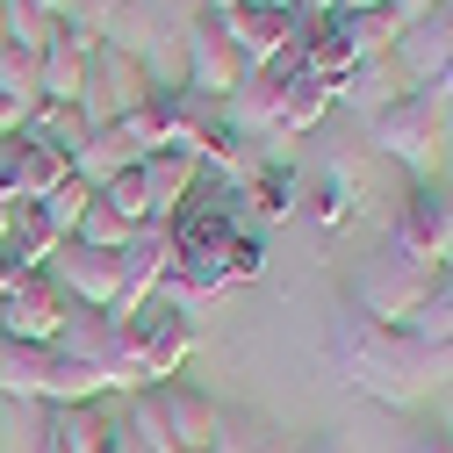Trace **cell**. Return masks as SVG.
<instances>
[{
    "label": "cell",
    "instance_id": "30bf717a",
    "mask_svg": "<svg viewBox=\"0 0 453 453\" xmlns=\"http://www.w3.org/2000/svg\"><path fill=\"white\" fill-rule=\"evenodd\" d=\"M446 58H453V0H439V8L418 15V22H403V36H395V50H388V65L403 73V87H432L446 73Z\"/></svg>",
    "mask_w": 453,
    "mask_h": 453
},
{
    "label": "cell",
    "instance_id": "f546056e",
    "mask_svg": "<svg viewBox=\"0 0 453 453\" xmlns=\"http://www.w3.org/2000/svg\"><path fill=\"white\" fill-rule=\"evenodd\" d=\"M65 425H73V446L80 453H123V411L80 403V411H65Z\"/></svg>",
    "mask_w": 453,
    "mask_h": 453
},
{
    "label": "cell",
    "instance_id": "44dd1931",
    "mask_svg": "<svg viewBox=\"0 0 453 453\" xmlns=\"http://www.w3.org/2000/svg\"><path fill=\"white\" fill-rule=\"evenodd\" d=\"M209 453H296V439L280 432L273 418H259V411H223Z\"/></svg>",
    "mask_w": 453,
    "mask_h": 453
},
{
    "label": "cell",
    "instance_id": "7bdbcfd3",
    "mask_svg": "<svg viewBox=\"0 0 453 453\" xmlns=\"http://www.w3.org/2000/svg\"><path fill=\"white\" fill-rule=\"evenodd\" d=\"M22 280H29V273H22V266H15V259H8V252H0V303H8V296H15V288H22Z\"/></svg>",
    "mask_w": 453,
    "mask_h": 453
},
{
    "label": "cell",
    "instance_id": "f35d334b",
    "mask_svg": "<svg viewBox=\"0 0 453 453\" xmlns=\"http://www.w3.org/2000/svg\"><path fill=\"white\" fill-rule=\"evenodd\" d=\"M425 381H453V338H439V346H425Z\"/></svg>",
    "mask_w": 453,
    "mask_h": 453
},
{
    "label": "cell",
    "instance_id": "f5cc1de1",
    "mask_svg": "<svg viewBox=\"0 0 453 453\" xmlns=\"http://www.w3.org/2000/svg\"><path fill=\"white\" fill-rule=\"evenodd\" d=\"M209 15H231V0H209Z\"/></svg>",
    "mask_w": 453,
    "mask_h": 453
},
{
    "label": "cell",
    "instance_id": "ab89813d",
    "mask_svg": "<svg viewBox=\"0 0 453 453\" xmlns=\"http://www.w3.org/2000/svg\"><path fill=\"white\" fill-rule=\"evenodd\" d=\"M411 453H453V432L446 425H418L411 432Z\"/></svg>",
    "mask_w": 453,
    "mask_h": 453
},
{
    "label": "cell",
    "instance_id": "ee69618b",
    "mask_svg": "<svg viewBox=\"0 0 453 453\" xmlns=\"http://www.w3.org/2000/svg\"><path fill=\"white\" fill-rule=\"evenodd\" d=\"M388 8L403 15V22H418V15H432V8H439V0H388Z\"/></svg>",
    "mask_w": 453,
    "mask_h": 453
},
{
    "label": "cell",
    "instance_id": "5bb4252c",
    "mask_svg": "<svg viewBox=\"0 0 453 453\" xmlns=\"http://www.w3.org/2000/svg\"><path fill=\"white\" fill-rule=\"evenodd\" d=\"M137 173H144V195H151V223H165V216H180L188 195L202 188V158L180 151V144H165V151L137 158Z\"/></svg>",
    "mask_w": 453,
    "mask_h": 453
},
{
    "label": "cell",
    "instance_id": "603a6c76",
    "mask_svg": "<svg viewBox=\"0 0 453 453\" xmlns=\"http://www.w3.org/2000/svg\"><path fill=\"white\" fill-rule=\"evenodd\" d=\"M43 381H50V346H15V338H0V395L43 403Z\"/></svg>",
    "mask_w": 453,
    "mask_h": 453
},
{
    "label": "cell",
    "instance_id": "7a4b0ae2",
    "mask_svg": "<svg viewBox=\"0 0 453 453\" xmlns=\"http://www.w3.org/2000/svg\"><path fill=\"white\" fill-rule=\"evenodd\" d=\"M367 144L388 158V165H411V173H432L439 151H446V101L411 87L395 108H381V116L367 123Z\"/></svg>",
    "mask_w": 453,
    "mask_h": 453
},
{
    "label": "cell",
    "instance_id": "4fadbf2b",
    "mask_svg": "<svg viewBox=\"0 0 453 453\" xmlns=\"http://www.w3.org/2000/svg\"><path fill=\"white\" fill-rule=\"evenodd\" d=\"M288 80H296V73H280V65H252V73H245V87L223 101V123L245 130V137H273L280 101H288Z\"/></svg>",
    "mask_w": 453,
    "mask_h": 453
},
{
    "label": "cell",
    "instance_id": "f1b7e54d",
    "mask_svg": "<svg viewBox=\"0 0 453 453\" xmlns=\"http://www.w3.org/2000/svg\"><path fill=\"white\" fill-rule=\"evenodd\" d=\"M411 338H418V346L453 338V266L432 273V288H425V303H418V317H411Z\"/></svg>",
    "mask_w": 453,
    "mask_h": 453
},
{
    "label": "cell",
    "instance_id": "9c48e42d",
    "mask_svg": "<svg viewBox=\"0 0 453 453\" xmlns=\"http://www.w3.org/2000/svg\"><path fill=\"white\" fill-rule=\"evenodd\" d=\"M65 317H73V296L50 273H29L22 288L0 303V338H15V346H50Z\"/></svg>",
    "mask_w": 453,
    "mask_h": 453
},
{
    "label": "cell",
    "instance_id": "5b68a950",
    "mask_svg": "<svg viewBox=\"0 0 453 453\" xmlns=\"http://www.w3.org/2000/svg\"><path fill=\"white\" fill-rule=\"evenodd\" d=\"M388 245L403 259H418V266H453V195L432 188V180H418L403 195V209H395Z\"/></svg>",
    "mask_w": 453,
    "mask_h": 453
},
{
    "label": "cell",
    "instance_id": "836d02e7",
    "mask_svg": "<svg viewBox=\"0 0 453 453\" xmlns=\"http://www.w3.org/2000/svg\"><path fill=\"white\" fill-rule=\"evenodd\" d=\"M303 209L324 223V231H331V223H346V216H353V188H346V173H324V180H310V188H303Z\"/></svg>",
    "mask_w": 453,
    "mask_h": 453
},
{
    "label": "cell",
    "instance_id": "c3c4849f",
    "mask_svg": "<svg viewBox=\"0 0 453 453\" xmlns=\"http://www.w3.org/2000/svg\"><path fill=\"white\" fill-rule=\"evenodd\" d=\"M29 8H43V15H58V22H65V8H73V0H29Z\"/></svg>",
    "mask_w": 453,
    "mask_h": 453
},
{
    "label": "cell",
    "instance_id": "d590c367",
    "mask_svg": "<svg viewBox=\"0 0 453 453\" xmlns=\"http://www.w3.org/2000/svg\"><path fill=\"white\" fill-rule=\"evenodd\" d=\"M36 209L50 216V231H58V238H73V231H80V216L94 209V188H87V180L73 173V180H65L58 195H50V202H36Z\"/></svg>",
    "mask_w": 453,
    "mask_h": 453
},
{
    "label": "cell",
    "instance_id": "7402d4cb",
    "mask_svg": "<svg viewBox=\"0 0 453 453\" xmlns=\"http://www.w3.org/2000/svg\"><path fill=\"white\" fill-rule=\"evenodd\" d=\"M360 58H353V43H346V29H338V15L331 22H317L310 36H303V80H324L331 94H338V80H346Z\"/></svg>",
    "mask_w": 453,
    "mask_h": 453
},
{
    "label": "cell",
    "instance_id": "f6af8a7d",
    "mask_svg": "<svg viewBox=\"0 0 453 453\" xmlns=\"http://www.w3.org/2000/svg\"><path fill=\"white\" fill-rule=\"evenodd\" d=\"M367 8H388V0H338V15H367Z\"/></svg>",
    "mask_w": 453,
    "mask_h": 453
},
{
    "label": "cell",
    "instance_id": "d6986e66",
    "mask_svg": "<svg viewBox=\"0 0 453 453\" xmlns=\"http://www.w3.org/2000/svg\"><path fill=\"white\" fill-rule=\"evenodd\" d=\"M22 137L43 144V151H58V158H80L87 137H94V123H87L80 101H36V116L22 123Z\"/></svg>",
    "mask_w": 453,
    "mask_h": 453
},
{
    "label": "cell",
    "instance_id": "816d5d0a",
    "mask_svg": "<svg viewBox=\"0 0 453 453\" xmlns=\"http://www.w3.org/2000/svg\"><path fill=\"white\" fill-rule=\"evenodd\" d=\"M296 453H338V446H331V439H310V446H296Z\"/></svg>",
    "mask_w": 453,
    "mask_h": 453
},
{
    "label": "cell",
    "instance_id": "7dc6e473",
    "mask_svg": "<svg viewBox=\"0 0 453 453\" xmlns=\"http://www.w3.org/2000/svg\"><path fill=\"white\" fill-rule=\"evenodd\" d=\"M8 216H15V195H0V245H8Z\"/></svg>",
    "mask_w": 453,
    "mask_h": 453
},
{
    "label": "cell",
    "instance_id": "681fc988",
    "mask_svg": "<svg viewBox=\"0 0 453 453\" xmlns=\"http://www.w3.org/2000/svg\"><path fill=\"white\" fill-rule=\"evenodd\" d=\"M231 8H288V0H231Z\"/></svg>",
    "mask_w": 453,
    "mask_h": 453
},
{
    "label": "cell",
    "instance_id": "4dcf8cb0",
    "mask_svg": "<svg viewBox=\"0 0 453 453\" xmlns=\"http://www.w3.org/2000/svg\"><path fill=\"white\" fill-rule=\"evenodd\" d=\"M0 15H8V43H15V50H29V58H43V50L58 43V15L29 8V0H0Z\"/></svg>",
    "mask_w": 453,
    "mask_h": 453
},
{
    "label": "cell",
    "instance_id": "ffe728a7",
    "mask_svg": "<svg viewBox=\"0 0 453 453\" xmlns=\"http://www.w3.org/2000/svg\"><path fill=\"white\" fill-rule=\"evenodd\" d=\"M173 94H180V87H158L144 108H130V116L116 123V130L130 137L137 158H151V151H165V144H180V108H173Z\"/></svg>",
    "mask_w": 453,
    "mask_h": 453
},
{
    "label": "cell",
    "instance_id": "9a60e30c",
    "mask_svg": "<svg viewBox=\"0 0 453 453\" xmlns=\"http://www.w3.org/2000/svg\"><path fill=\"white\" fill-rule=\"evenodd\" d=\"M50 353L87 360V367H101V374H108V360L123 353V331H116V317H108V310H87V303H73V317L58 324V338H50Z\"/></svg>",
    "mask_w": 453,
    "mask_h": 453
},
{
    "label": "cell",
    "instance_id": "8fae6325",
    "mask_svg": "<svg viewBox=\"0 0 453 453\" xmlns=\"http://www.w3.org/2000/svg\"><path fill=\"white\" fill-rule=\"evenodd\" d=\"M116 259H123V296H116V310H108V317H137L144 303H158L165 266H173V238H165V223H144V231H137Z\"/></svg>",
    "mask_w": 453,
    "mask_h": 453
},
{
    "label": "cell",
    "instance_id": "484cf974",
    "mask_svg": "<svg viewBox=\"0 0 453 453\" xmlns=\"http://www.w3.org/2000/svg\"><path fill=\"white\" fill-rule=\"evenodd\" d=\"M245 202H252V216H259V223H288V216L303 209V180L288 173V165H259L252 188H245Z\"/></svg>",
    "mask_w": 453,
    "mask_h": 453
},
{
    "label": "cell",
    "instance_id": "d6a6232c",
    "mask_svg": "<svg viewBox=\"0 0 453 453\" xmlns=\"http://www.w3.org/2000/svg\"><path fill=\"white\" fill-rule=\"evenodd\" d=\"M130 238H137V231H130V223H123L116 209H108L101 195H94V209L80 216V231H73V245H94V252H123Z\"/></svg>",
    "mask_w": 453,
    "mask_h": 453
},
{
    "label": "cell",
    "instance_id": "1f68e13d",
    "mask_svg": "<svg viewBox=\"0 0 453 453\" xmlns=\"http://www.w3.org/2000/svg\"><path fill=\"white\" fill-rule=\"evenodd\" d=\"M0 94L8 101H22L29 116H36V101H43V58H29V50H0Z\"/></svg>",
    "mask_w": 453,
    "mask_h": 453
},
{
    "label": "cell",
    "instance_id": "bcb514c9",
    "mask_svg": "<svg viewBox=\"0 0 453 453\" xmlns=\"http://www.w3.org/2000/svg\"><path fill=\"white\" fill-rule=\"evenodd\" d=\"M425 94H439V101H446V94H453V58H446V73H439V80H432V87H425Z\"/></svg>",
    "mask_w": 453,
    "mask_h": 453
},
{
    "label": "cell",
    "instance_id": "e575fe53",
    "mask_svg": "<svg viewBox=\"0 0 453 453\" xmlns=\"http://www.w3.org/2000/svg\"><path fill=\"white\" fill-rule=\"evenodd\" d=\"M101 202L116 209V216L130 223V231H144V223H151V195H144V173H137V165H130V173H116V180H108V188H101Z\"/></svg>",
    "mask_w": 453,
    "mask_h": 453
},
{
    "label": "cell",
    "instance_id": "277c9868",
    "mask_svg": "<svg viewBox=\"0 0 453 453\" xmlns=\"http://www.w3.org/2000/svg\"><path fill=\"white\" fill-rule=\"evenodd\" d=\"M432 273H439V266H418V259H403V252L388 245L381 259L360 266L353 310L374 317V324H388V331H411V317H418V303H425V288H432Z\"/></svg>",
    "mask_w": 453,
    "mask_h": 453
},
{
    "label": "cell",
    "instance_id": "52a82bcc",
    "mask_svg": "<svg viewBox=\"0 0 453 453\" xmlns=\"http://www.w3.org/2000/svg\"><path fill=\"white\" fill-rule=\"evenodd\" d=\"M245 50L231 43V29H223V15H202L195 29H188V94H202V101H231L238 87H245Z\"/></svg>",
    "mask_w": 453,
    "mask_h": 453
},
{
    "label": "cell",
    "instance_id": "7c38bea8",
    "mask_svg": "<svg viewBox=\"0 0 453 453\" xmlns=\"http://www.w3.org/2000/svg\"><path fill=\"white\" fill-rule=\"evenodd\" d=\"M50 280H58L73 303H87V310H116V296H123V259L65 238V252L50 259Z\"/></svg>",
    "mask_w": 453,
    "mask_h": 453
},
{
    "label": "cell",
    "instance_id": "d4e9b609",
    "mask_svg": "<svg viewBox=\"0 0 453 453\" xmlns=\"http://www.w3.org/2000/svg\"><path fill=\"white\" fill-rule=\"evenodd\" d=\"M130 165H137V151H130V137H123L116 123H101V130L87 137V151L73 158V173H80V180H87V188L101 195V188L116 180V173H130Z\"/></svg>",
    "mask_w": 453,
    "mask_h": 453
},
{
    "label": "cell",
    "instance_id": "ac0fdd59",
    "mask_svg": "<svg viewBox=\"0 0 453 453\" xmlns=\"http://www.w3.org/2000/svg\"><path fill=\"white\" fill-rule=\"evenodd\" d=\"M0 252H8L22 273H50V259L65 252V238L50 231V216H43L36 202H15V216H8V245H0Z\"/></svg>",
    "mask_w": 453,
    "mask_h": 453
},
{
    "label": "cell",
    "instance_id": "ba28073f",
    "mask_svg": "<svg viewBox=\"0 0 453 453\" xmlns=\"http://www.w3.org/2000/svg\"><path fill=\"white\" fill-rule=\"evenodd\" d=\"M151 411H158V439L165 453H209L216 446V425H223V403L188 381H158L151 388Z\"/></svg>",
    "mask_w": 453,
    "mask_h": 453
},
{
    "label": "cell",
    "instance_id": "e0dca14e",
    "mask_svg": "<svg viewBox=\"0 0 453 453\" xmlns=\"http://www.w3.org/2000/svg\"><path fill=\"white\" fill-rule=\"evenodd\" d=\"M403 94H411V87H403V73H395L388 58H360L346 80H338V94H331V101H346L353 116H367V123H374L381 108H395Z\"/></svg>",
    "mask_w": 453,
    "mask_h": 453
},
{
    "label": "cell",
    "instance_id": "2e32d148",
    "mask_svg": "<svg viewBox=\"0 0 453 453\" xmlns=\"http://www.w3.org/2000/svg\"><path fill=\"white\" fill-rule=\"evenodd\" d=\"M65 180H73V158L43 151V144H29V137H8V195H15V202H50Z\"/></svg>",
    "mask_w": 453,
    "mask_h": 453
},
{
    "label": "cell",
    "instance_id": "cb8c5ba5",
    "mask_svg": "<svg viewBox=\"0 0 453 453\" xmlns=\"http://www.w3.org/2000/svg\"><path fill=\"white\" fill-rule=\"evenodd\" d=\"M331 108H338V101H331V87L296 73V80H288V101H280V123H273V144H296V137H310V130L331 116Z\"/></svg>",
    "mask_w": 453,
    "mask_h": 453
},
{
    "label": "cell",
    "instance_id": "8d00e7d4",
    "mask_svg": "<svg viewBox=\"0 0 453 453\" xmlns=\"http://www.w3.org/2000/svg\"><path fill=\"white\" fill-rule=\"evenodd\" d=\"M259 273H266V245L238 231L231 252H223V280H231V288H245V280H259Z\"/></svg>",
    "mask_w": 453,
    "mask_h": 453
},
{
    "label": "cell",
    "instance_id": "b9f144b4",
    "mask_svg": "<svg viewBox=\"0 0 453 453\" xmlns=\"http://www.w3.org/2000/svg\"><path fill=\"white\" fill-rule=\"evenodd\" d=\"M288 8H296L303 22H331V15H338V0H288Z\"/></svg>",
    "mask_w": 453,
    "mask_h": 453
},
{
    "label": "cell",
    "instance_id": "db71d44e",
    "mask_svg": "<svg viewBox=\"0 0 453 453\" xmlns=\"http://www.w3.org/2000/svg\"><path fill=\"white\" fill-rule=\"evenodd\" d=\"M0 50H8V15H0Z\"/></svg>",
    "mask_w": 453,
    "mask_h": 453
},
{
    "label": "cell",
    "instance_id": "83f0119b",
    "mask_svg": "<svg viewBox=\"0 0 453 453\" xmlns=\"http://www.w3.org/2000/svg\"><path fill=\"white\" fill-rule=\"evenodd\" d=\"M87 50H73L65 36L43 50V101H87Z\"/></svg>",
    "mask_w": 453,
    "mask_h": 453
},
{
    "label": "cell",
    "instance_id": "3957f363",
    "mask_svg": "<svg viewBox=\"0 0 453 453\" xmlns=\"http://www.w3.org/2000/svg\"><path fill=\"white\" fill-rule=\"evenodd\" d=\"M116 331H123V353L137 360L144 388L173 381L188 367V353H195V317H180L173 303H144L137 317H116Z\"/></svg>",
    "mask_w": 453,
    "mask_h": 453
},
{
    "label": "cell",
    "instance_id": "8992f818",
    "mask_svg": "<svg viewBox=\"0 0 453 453\" xmlns=\"http://www.w3.org/2000/svg\"><path fill=\"white\" fill-rule=\"evenodd\" d=\"M158 87H151V73H144V58H130V50H116V43H101L94 50V65H87V123L101 130V123H123L130 108H144Z\"/></svg>",
    "mask_w": 453,
    "mask_h": 453
},
{
    "label": "cell",
    "instance_id": "74e56055",
    "mask_svg": "<svg viewBox=\"0 0 453 453\" xmlns=\"http://www.w3.org/2000/svg\"><path fill=\"white\" fill-rule=\"evenodd\" d=\"M123 8H130V0H73L65 22H73V29H87V36H108V22H116Z\"/></svg>",
    "mask_w": 453,
    "mask_h": 453
},
{
    "label": "cell",
    "instance_id": "f907efd6",
    "mask_svg": "<svg viewBox=\"0 0 453 453\" xmlns=\"http://www.w3.org/2000/svg\"><path fill=\"white\" fill-rule=\"evenodd\" d=\"M0 195H8V137H0Z\"/></svg>",
    "mask_w": 453,
    "mask_h": 453
},
{
    "label": "cell",
    "instance_id": "6da1fadb",
    "mask_svg": "<svg viewBox=\"0 0 453 453\" xmlns=\"http://www.w3.org/2000/svg\"><path fill=\"white\" fill-rule=\"evenodd\" d=\"M331 367H338L346 388L374 395V403H388V411H411L418 395L432 388L418 338H411V331H388V324H374V317H360V310H346V317L331 324Z\"/></svg>",
    "mask_w": 453,
    "mask_h": 453
},
{
    "label": "cell",
    "instance_id": "4316f807",
    "mask_svg": "<svg viewBox=\"0 0 453 453\" xmlns=\"http://www.w3.org/2000/svg\"><path fill=\"white\" fill-rule=\"evenodd\" d=\"M338 29H346L353 58H388L395 36H403V15L395 8H367V15H338Z\"/></svg>",
    "mask_w": 453,
    "mask_h": 453
},
{
    "label": "cell",
    "instance_id": "60d3db41",
    "mask_svg": "<svg viewBox=\"0 0 453 453\" xmlns=\"http://www.w3.org/2000/svg\"><path fill=\"white\" fill-rule=\"evenodd\" d=\"M22 123H29V108H22V101H8V94H0V137H22Z\"/></svg>",
    "mask_w": 453,
    "mask_h": 453
}]
</instances>
